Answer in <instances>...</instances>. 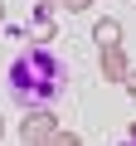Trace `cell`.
Here are the masks:
<instances>
[{
  "label": "cell",
  "instance_id": "cell-4",
  "mask_svg": "<svg viewBox=\"0 0 136 146\" xmlns=\"http://www.w3.org/2000/svg\"><path fill=\"white\" fill-rule=\"evenodd\" d=\"M53 34H58L53 15H34V25H29V39H34V44H53Z\"/></svg>",
  "mask_w": 136,
  "mask_h": 146
},
{
  "label": "cell",
  "instance_id": "cell-7",
  "mask_svg": "<svg viewBox=\"0 0 136 146\" xmlns=\"http://www.w3.org/2000/svg\"><path fill=\"white\" fill-rule=\"evenodd\" d=\"M58 5H63V0H39V15H53Z\"/></svg>",
  "mask_w": 136,
  "mask_h": 146
},
{
  "label": "cell",
  "instance_id": "cell-11",
  "mask_svg": "<svg viewBox=\"0 0 136 146\" xmlns=\"http://www.w3.org/2000/svg\"><path fill=\"white\" fill-rule=\"evenodd\" d=\"M0 20H5V5H0Z\"/></svg>",
  "mask_w": 136,
  "mask_h": 146
},
{
  "label": "cell",
  "instance_id": "cell-2",
  "mask_svg": "<svg viewBox=\"0 0 136 146\" xmlns=\"http://www.w3.org/2000/svg\"><path fill=\"white\" fill-rule=\"evenodd\" d=\"M131 68H136V63L126 58V49H102V58H97V78H102V83H126Z\"/></svg>",
  "mask_w": 136,
  "mask_h": 146
},
{
  "label": "cell",
  "instance_id": "cell-1",
  "mask_svg": "<svg viewBox=\"0 0 136 146\" xmlns=\"http://www.w3.org/2000/svg\"><path fill=\"white\" fill-rule=\"evenodd\" d=\"M53 131H58V117H53L49 107H29V112L20 117V141H24V146H44Z\"/></svg>",
  "mask_w": 136,
  "mask_h": 146
},
{
  "label": "cell",
  "instance_id": "cell-9",
  "mask_svg": "<svg viewBox=\"0 0 136 146\" xmlns=\"http://www.w3.org/2000/svg\"><path fill=\"white\" fill-rule=\"evenodd\" d=\"M0 136H5V117H0Z\"/></svg>",
  "mask_w": 136,
  "mask_h": 146
},
{
  "label": "cell",
  "instance_id": "cell-6",
  "mask_svg": "<svg viewBox=\"0 0 136 146\" xmlns=\"http://www.w3.org/2000/svg\"><path fill=\"white\" fill-rule=\"evenodd\" d=\"M58 10H68V15H83V10H92V0H63Z\"/></svg>",
  "mask_w": 136,
  "mask_h": 146
},
{
  "label": "cell",
  "instance_id": "cell-10",
  "mask_svg": "<svg viewBox=\"0 0 136 146\" xmlns=\"http://www.w3.org/2000/svg\"><path fill=\"white\" fill-rule=\"evenodd\" d=\"M131 141H136V122H131Z\"/></svg>",
  "mask_w": 136,
  "mask_h": 146
},
{
  "label": "cell",
  "instance_id": "cell-5",
  "mask_svg": "<svg viewBox=\"0 0 136 146\" xmlns=\"http://www.w3.org/2000/svg\"><path fill=\"white\" fill-rule=\"evenodd\" d=\"M44 146H83V136H78V131H68V127H58V131H53Z\"/></svg>",
  "mask_w": 136,
  "mask_h": 146
},
{
  "label": "cell",
  "instance_id": "cell-3",
  "mask_svg": "<svg viewBox=\"0 0 136 146\" xmlns=\"http://www.w3.org/2000/svg\"><path fill=\"white\" fill-rule=\"evenodd\" d=\"M92 39H97V49H121V25L107 15V20L92 25Z\"/></svg>",
  "mask_w": 136,
  "mask_h": 146
},
{
  "label": "cell",
  "instance_id": "cell-8",
  "mask_svg": "<svg viewBox=\"0 0 136 146\" xmlns=\"http://www.w3.org/2000/svg\"><path fill=\"white\" fill-rule=\"evenodd\" d=\"M121 88H126V93H131V98H136V68H131V73H126V83H121Z\"/></svg>",
  "mask_w": 136,
  "mask_h": 146
}]
</instances>
